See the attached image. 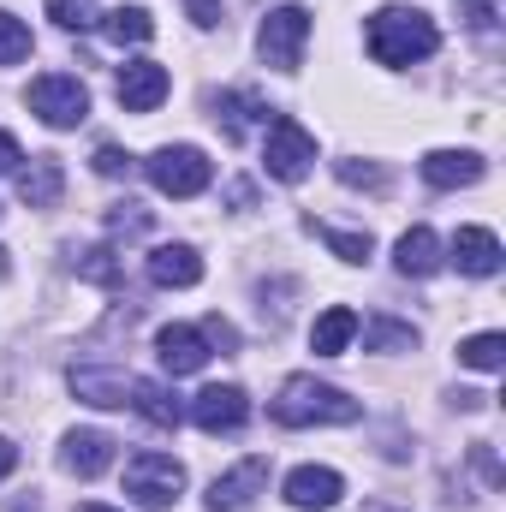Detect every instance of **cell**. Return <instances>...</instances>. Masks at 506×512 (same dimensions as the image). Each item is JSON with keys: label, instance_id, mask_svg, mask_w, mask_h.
Wrapping results in <instances>:
<instances>
[{"label": "cell", "instance_id": "6da1fadb", "mask_svg": "<svg viewBox=\"0 0 506 512\" xmlns=\"http://www.w3.org/2000/svg\"><path fill=\"white\" fill-rule=\"evenodd\" d=\"M441 48V30L423 6H381L370 12V54L381 66H417Z\"/></svg>", "mask_w": 506, "mask_h": 512}, {"label": "cell", "instance_id": "7a4b0ae2", "mask_svg": "<svg viewBox=\"0 0 506 512\" xmlns=\"http://www.w3.org/2000/svg\"><path fill=\"white\" fill-rule=\"evenodd\" d=\"M364 405L340 387L316 382V376H286L280 393H274V423L286 429H310V423H358Z\"/></svg>", "mask_w": 506, "mask_h": 512}, {"label": "cell", "instance_id": "3957f363", "mask_svg": "<svg viewBox=\"0 0 506 512\" xmlns=\"http://www.w3.org/2000/svg\"><path fill=\"white\" fill-rule=\"evenodd\" d=\"M143 173H149V185H155L161 197H197V191H209V179H215V167H209V155H203L197 143H161V149L143 161Z\"/></svg>", "mask_w": 506, "mask_h": 512}, {"label": "cell", "instance_id": "277c9868", "mask_svg": "<svg viewBox=\"0 0 506 512\" xmlns=\"http://www.w3.org/2000/svg\"><path fill=\"white\" fill-rule=\"evenodd\" d=\"M185 489V465L173 453H137L126 465V495L137 501L143 512H167Z\"/></svg>", "mask_w": 506, "mask_h": 512}, {"label": "cell", "instance_id": "5b68a950", "mask_svg": "<svg viewBox=\"0 0 506 512\" xmlns=\"http://www.w3.org/2000/svg\"><path fill=\"white\" fill-rule=\"evenodd\" d=\"M304 42H310V12H304V6H274V12L262 18V30H256V54H262V66H274V72H298Z\"/></svg>", "mask_w": 506, "mask_h": 512}, {"label": "cell", "instance_id": "8992f818", "mask_svg": "<svg viewBox=\"0 0 506 512\" xmlns=\"http://www.w3.org/2000/svg\"><path fill=\"white\" fill-rule=\"evenodd\" d=\"M310 161H316V137L298 126L292 114H274V120H268V143H262V167H268V179L298 185V179L310 173Z\"/></svg>", "mask_w": 506, "mask_h": 512}, {"label": "cell", "instance_id": "52a82bcc", "mask_svg": "<svg viewBox=\"0 0 506 512\" xmlns=\"http://www.w3.org/2000/svg\"><path fill=\"white\" fill-rule=\"evenodd\" d=\"M30 114L54 131H72V126L90 120V90H84L72 72H48V78L30 84Z\"/></svg>", "mask_w": 506, "mask_h": 512}, {"label": "cell", "instance_id": "ba28073f", "mask_svg": "<svg viewBox=\"0 0 506 512\" xmlns=\"http://www.w3.org/2000/svg\"><path fill=\"white\" fill-rule=\"evenodd\" d=\"M167 90H173V78H167L161 60H126L120 78H114V96H120L126 114H155L167 102Z\"/></svg>", "mask_w": 506, "mask_h": 512}, {"label": "cell", "instance_id": "9c48e42d", "mask_svg": "<svg viewBox=\"0 0 506 512\" xmlns=\"http://www.w3.org/2000/svg\"><path fill=\"white\" fill-rule=\"evenodd\" d=\"M245 417H251V399H245V387H233V382L203 387L191 399V423L203 435H233V429H245Z\"/></svg>", "mask_w": 506, "mask_h": 512}, {"label": "cell", "instance_id": "30bf717a", "mask_svg": "<svg viewBox=\"0 0 506 512\" xmlns=\"http://www.w3.org/2000/svg\"><path fill=\"white\" fill-rule=\"evenodd\" d=\"M155 358H161V370H167V376H197V370L209 364V340H203V328L173 322V328H161V334H155Z\"/></svg>", "mask_w": 506, "mask_h": 512}, {"label": "cell", "instance_id": "8fae6325", "mask_svg": "<svg viewBox=\"0 0 506 512\" xmlns=\"http://www.w3.org/2000/svg\"><path fill=\"white\" fill-rule=\"evenodd\" d=\"M262 489H268V459L256 453V459L233 465L227 477H215V483H209V512H245Z\"/></svg>", "mask_w": 506, "mask_h": 512}, {"label": "cell", "instance_id": "7c38bea8", "mask_svg": "<svg viewBox=\"0 0 506 512\" xmlns=\"http://www.w3.org/2000/svg\"><path fill=\"white\" fill-rule=\"evenodd\" d=\"M340 495H346V483H340V471H328V465H298V471L286 477V501L298 512H328Z\"/></svg>", "mask_w": 506, "mask_h": 512}, {"label": "cell", "instance_id": "4fadbf2b", "mask_svg": "<svg viewBox=\"0 0 506 512\" xmlns=\"http://www.w3.org/2000/svg\"><path fill=\"white\" fill-rule=\"evenodd\" d=\"M423 179H429L435 191L477 185V179H483V155H477V149H429V155H423Z\"/></svg>", "mask_w": 506, "mask_h": 512}, {"label": "cell", "instance_id": "5bb4252c", "mask_svg": "<svg viewBox=\"0 0 506 512\" xmlns=\"http://www.w3.org/2000/svg\"><path fill=\"white\" fill-rule=\"evenodd\" d=\"M60 465H66L72 477H102V471L114 465V435H102V429H72L66 447H60Z\"/></svg>", "mask_w": 506, "mask_h": 512}, {"label": "cell", "instance_id": "9a60e30c", "mask_svg": "<svg viewBox=\"0 0 506 512\" xmlns=\"http://www.w3.org/2000/svg\"><path fill=\"white\" fill-rule=\"evenodd\" d=\"M453 268L459 274H477V280L501 274V239L489 227H459L453 233Z\"/></svg>", "mask_w": 506, "mask_h": 512}, {"label": "cell", "instance_id": "2e32d148", "mask_svg": "<svg viewBox=\"0 0 506 512\" xmlns=\"http://www.w3.org/2000/svg\"><path fill=\"white\" fill-rule=\"evenodd\" d=\"M72 393H78L84 405H96V411H120V405H131V376L126 370H96V364H84V370H72Z\"/></svg>", "mask_w": 506, "mask_h": 512}, {"label": "cell", "instance_id": "e0dca14e", "mask_svg": "<svg viewBox=\"0 0 506 512\" xmlns=\"http://www.w3.org/2000/svg\"><path fill=\"white\" fill-rule=\"evenodd\" d=\"M60 191H66V167H60V155H30V167H18V197H24L30 209H54Z\"/></svg>", "mask_w": 506, "mask_h": 512}, {"label": "cell", "instance_id": "ac0fdd59", "mask_svg": "<svg viewBox=\"0 0 506 512\" xmlns=\"http://www.w3.org/2000/svg\"><path fill=\"white\" fill-rule=\"evenodd\" d=\"M215 126L227 131V143H245L251 126H268V102H262L256 90H227V96L215 102Z\"/></svg>", "mask_w": 506, "mask_h": 512}, {"label": "cell", "instance_id": "d6986e66", "mask_svg": "<svg viewBox=\"0 0 506 512\" xmlns=\"http://www.w3.org/2000/svg\"><path fill=\"white\" fill-rule=\"evenodd\" d=\"M149 280H155L161 292L197 286V280H203V256L191 251V245H155V251H149Z\"/></svg>", "mask_w": 506, "mask_h": 512}, {"label": "cell", "instance_id": "ffe728a7", "mask_svg": "<svg viewBox=\"0 0 506 512\" xmlns=\"http://www.w3.org/2000/svg\"><path fill=\"white\" fill-rule=\"evenodd\" d=\"M393 268H399L405 280H429V274L441 268V239H435L429 227L399 233V245H393Z\"/></svg>", "mask_w": 506, "mask_h": 512}, {"label": "cell", "instance_id": "44dd1931", "mask_svg": "<svg viewBox=\"0 0 506 512\" xmlns=\"http://www.w3.org/2000/svg\"><path fill=\"white\" fill-rule=\"evenodd\" d=\"M352 334H358V310L334 304V310L316 316V328H310V352H316V358H340V352L352 346Z\"/></svg>", "mask_w": 506, "mask_h": 512}, {"label": "cell", "instance_id": "7402d4cb", "mask_svg": "<svg viewBox=\"0 0 506 512\" xmlns=\"http://www.w3.org/2000/svg\"><path fill=\"white\" fill-rule=\"evenodd\" d=\"M72 268H78V280H90V286H108V292L126 286V268H120V251H114V245H90V251H78L72 256Z\"/></svg>", "mask_w": 506, "mask_h": 512}, {"label": "cell", "instance_id": "603a6c76", "mask_svg": "<svg viewBox=\"0 0 506 512\" xmlns=\"http://www.w3.org/2000/svg\"><path fill=\"white\" fill-rule=\"evenodd\" d=\"M131 405H137L155 429H179V417H185V411H179V399H173L161 382H131Z\"/></svg>", "mask_w": 506, "mask_h": 512}, {"label": "cell", "instance_id": "cb8c5ba5", "mask_svg": "<svg viewBox=\"0 0 506 512\" xmlns=\"http://www.w3.org/2000/svg\"><path fill=\"white\" fill-rule=\"evenodd\" d=\"M120 48H137V42H149L155 36V18H149V6H114L108 18H96Z\"/></svg>", "mask_w": 506, "mask_h": 512}, {"label": "cell", "instance_id": "d4e9b609", "mask_svg": "<svg viewBox=\"0 0 506 512\" xmlns=\"http://www.w3.org/2000/svg\"><path fill=\"white\" fill-rule=\"evenodd\" d=\"M310 233L340 256V262H370V251H376L370 233H346V227H334V221H310Z\"/></svg>", "mask_w": 506, "mask_h": 512}, {"label": "cell", "instance_id": "484cf974", "mask_svg": "<svg viewBox=\"0 0 506 512\" xmlns=\"http://www.w3.org/2000/svg\"><path fill=\"white\" fill-rule=\"evenodd\" d=\"M364 352H417V328L411 322H393V316H376L364 328Z\"/></svg>", "mask_w": 506, "mask_h": 512}, {"label": "cell", "instance_id": "4316f807", "mask_svg": "<svg viewBox=\"0 0 506 512\" xmlns=\"http://www.w3.org/2000/svg\"><path fill=\"white\" fill-rule=\"evenodd\" d=\"M459 364L465 370H501L506 364V334H471L459 346Z\"/></svg>", "mask_w": 506, "mask_h": 512}, {"label": "cell", "instance_id": "83f0119b", "mask_svg": "<svg viewBox=\"0 0 506 512\" xmlns=\"http://www.w3.org/2000/svg\"><path fill=\"white\" fill-rule=\"evenodd\" d=\"M30 24L24 18H12V12H0V66H18V60H30Z\"/></svg>", "mask_w": 506, "mask_h": 512}, {"label": "cell", "instance_id": "f1b7e54d", "mask_svg": "<svg viewBox=\"0 0 506 512\" xmlns=\"http://www.w3.org/2000/svg\"><path fill=\"white\" fill-rule=\"evenodd\" d=\"M48 18L60 30H90L96 24V0H48Z\"/></svg>", "mask_w": 506, "mask_h": 512}, {"label": "cell", "instance_id": "f546056e", "mask_svg": "<svg viewBox=\"0 0 506 512\" xmlns=\"http://www.w3.org/2000/svg\"><path fill=\"white\" fill-rule=\"evenodd\" d=\"M108 233H114V239H120V233H126V239L149 233V209H143V203H120V209L108 215Z\"/></svg>", "mask_w": 506, "mask_h": 512}, {"label": "cell", "instance_id": "4dcf8cb0", "mask_svg": "<svg viewBox=\"0 0 506 512\" xmlns=\"http://www.w3.org/2000/svg\"><path fill=\"white\" fill-rule=\"evenodd\" d=\"M334 173H340L346 185H364V191H381V185H387V173H381L376 161H334Z\"/></svg>", "mask_w": 506, "mask_h": 512}, {"label": "cell", "instance_id": "1f68e13d", "mask_svg": "<svg viewBox=\"0 0 506 512\" xmlns=\"http://www.w3.org/2000/svg\"><path fill=\"white\" fill-rule=\"evenodd\" d=\"M96 173H102V179H126L131 155L120 149V143H102V149H96Z\"/></svg>", "mask_w": 506, "mask_h": 512}, {"label": "cell", "instance_id": "d6a6232c", "mask_svg": "<svg viewBox=\"0 0 506 512\" xmlns=\"http://www.w3.org/2000/svg\"><path fill=\"white\" fill-rule=\"evenodd\" d=\"M185 12H191V24H197V30H215V24L227 18V6H221V0H185Z\"/></svg>", "mask_w": 506, "mask_h": 512}, {"label": "cell", "instance_id": "836d02e7", "mask_svg": "<svg viewBox=\"0 0 506 512\" xmlns=\"http://www.w3.org/2000/svg\"><path fill=\"white\" fill-rule=\"evenodd\" d=\"M471 30H495V0H459Z\"/></svg>", "mask_w": 506, "mask_h": 512}, {"label": "cell", "instance_id": "e575fe53", "mask_svg": "<svg viewBox=\"0 0 506 512\" xmlns=\"http://www.w3.org/2000/svg\"><path fill=\"white\" fill-rule=\"evenodd\" d=\"M18 161H24V155H18V137L0 131V173H18Z\"/></svg>", "mask_w": 506, "mask_h": 512}, {"label": "cell", "instance_id": "d590c367", "mask_svg": "<svg viewBox=\"0 0 506 512\" xmlns=\"http://www.w3.org/2000/svg\"><path fill=\"white\" fill-rule=\"evenodd\" d=\"M12 465H18V447H12V441L0 435V477H12Z\"/></svg>", "mask_w": 506, "mask_h": 512}, {"label": "cell", "instance_id": "8d00e7d4", "mask_svg": "<svg viewBox=\"0 0 506 512\" xmlns=\"http://www.w3.org/2000/svg\"><path fill=\"white\" fill-rule=\"evenodd\" d=\"M6 268H12V262H6V245H0V280H6Z\"/></svg>", "mask_w": 506, "mask_h": 512}, {"label": "cell", "instance_id": "74e56055", "mask_svg": "<svg viewBox=\"0 0 506 512\" xmlns=\"http://www.w3.org/2000/svg\"><path fill=\"white\" fill-rule=\"evenodd\" d=\"M78 512H114V507H96V501H90V507H78Z\"/></svg>", "mask_w": 506, "mask_h": 512}]
</instances>
